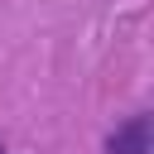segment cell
Wrapping results in <instances>:
<instances>
[{"label": "cell", "instance_id": "1", "mask_svg": "<svg viewBox=\"0 0 154 154\" xmlns=\"http://www.w3.org/2000/svg\"><path fill=\"white\" fill-rule=\"evenodd\" d=\"M149 144H154V116L149 111H135L130 120H120L106 135V154H149Z\"/></svg>", "mask_w": 154, "mask_h": 154}, {"label": "cell", "instance_id": "2", "mask_svg": "<svg viewBox=\"0 0 154 154\" xmlns=\"http://www.w3.org/2000/svg\"><path fill=\"white\" fill-rule=\"evenodd\" d=\"M0 154H5V144H0Z\"/></svg>", "mask_w": 154, "mask_h": 154}]
</instances>
